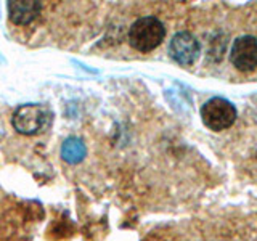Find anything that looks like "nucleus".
Listing matches in <instances>:
<instances>
[{"label":"nucleus","mask_w":257,"mask_h":241,"mask_svg":"<svg viewBox=\"0 0 257 241\" xmlns=\"http://www.w3.org/2000/svg\"><path fill=\"white\" fill-rule=\"evenodd\" d=\"M236 108L231 101L222 96H214L201 106L203 124L214 132H220L231 127L236 120Z\"/></svg>","instance_id":"2"},{"label":"nucleus","mask_w":257,"mask_h":241,"mask_svg":"<svg viewBox=\"0 0 257 241\" xmlns=\"http://www.w3.org/2000/svg\"><path fill=\"white\" fill-rule=\"evenodd\" d=\"M201 53V45L198 39L188 31H180L171 39L169 44V55L171 58L182 64V66H191L198 60Z\"/></svg>","instance_id":"4"},{"label":"nucleus","mask_w":257,"mask_h":241,"mask_svg":"<svg viewBox=\"0 0 257 241\" xmlns=\"http://www.w3.org/2000/svg\"><path fill=\"white\" fill-rule=\"evenodd\" d=\"M230 61L238 71L251 72L257 68V39L252 36H239L233 40Z\"/></svg>","instance_id":"5"},{"label":"nucleus","mask_w":257,"mask_h":241,"mask_svg":"<svg viewBox=\"0 0 257 241\" xmlns=\"http://www.w3.org/2000/svg\"><path fill=\"white\" fill-rule=\"evenodd\" d=\"M8 10V18L16 26H28L32 21H36L39 18L40 12H42V4L40 2H18V0H13V2H8L7 5Z\"/></svg>","instance_id":"6"},{"label":"nucleus","mask_w":257,"mask_h":241,"mask_svg":"<svg viewBox=\"0 0 257 241\" xmlns=\"http://www.w3.org/2000/svg\"><path fill=\"white\" fill-rule=\"evenodd\" d=\"M151 241H169V239H158V238H155V239H151Z\"/></svg>","instance_id":"8"},{"label":"nucleus","mask_w":257,"mask_h":241,"mask_svg":"<svg viewBox=\"0 0 257 241\" xmlns=\"http://www.w3.org/2000/svg\"><path fill=\"white\" fill-rule=\"evenodd\" d=\"M166 37V26L156 16H142L128 29V44L137 52L148 53L158 48Z\"/></svg>","instance_id":"1"},{"label":"nucleus","mask_w":257,"mask_h":241,"mask_svg":"<svg viewBox=\"0 0 257 241\" xmlns=\"http://www.w3.org/2000/svg\"><path fill=\"white\" fill-rule=\"evenodd\" d=\"M48 119V109L44 104H24L13 112L12 124L21 135H36L44 131Z\"/></svg>","instance_id":"3"},{"label":"nucleus","mask_w":257,"mask_h":241,"mask_svg":"<svg viewBox=\"0 0 257 241\" xmlns=\"http://www.w3.org/2000/svg\"><path fill=\"white\" fill-rule=\"evenodd\" d=\"M85 145L80 139H76V137H71V139L64 140V143L61 145V158L69 164H77L85 158Z\"/></svg>","instance_id":"7"}]
</instances>
